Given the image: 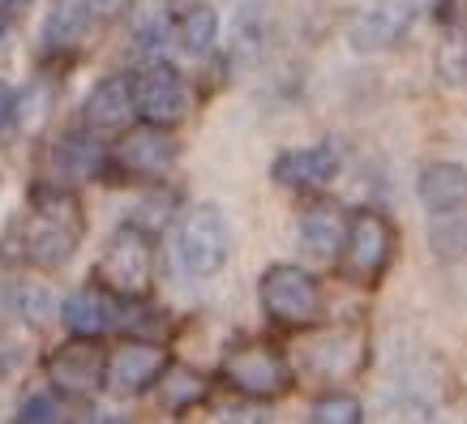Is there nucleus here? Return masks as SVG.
Here are the masks:
<instances>
[{
  "label": "nucleus",
  "mask_w": 467,
  "mask_h": 424,
  "mask_svg": "<svg viewBox=\"0 0 467 424\" xmlns=\"http://www.w3.org/2000/svg\"><path fill=\"white\" fill-rule=\"evenodd\" d=\"M90 5H95V9H99V17H103V14H112L116 5H120V0H90Z\"/></svg>",
  "instance_id": "c85d7f7f"
},
{
  "label": "nucleus",
  "mask_w": 467,
  "mask_h": 424,
  "mask_svg": "<svg viewBox=\"0 0 467 424\" xmlns=\"http://www.w3.org/2000/svg\"><path fill=\"white\" fill-rule=\"evenodd\" d=\"M163 365H168V352L155 339H125L116 352H108V382H103V390L116 398H138L155 386Z\"/></svg>",
  "instance_id": "9d476101"
},
{
  "label": "nucleus",
  "mask_w": 467,
  "mask_h": 424,
  "mask_svg": "<svg viewBox=\"0 0 467 424\" xmlns=\"http://www.w3.org/2000/svg\"><path fill=\"white\" fill-rule=\"evenodd\" d=\"M22 112H26V108H22V90H17L14 82H0V138L14 133Z\"/></svg>",
  "instance_id": "a878e982"
},
{
  "label": "nucleus",
  "mask_w": 467,
  "mask_h": 424,
  "mask_svg": "<svg viewBox=\"0 0 467 424\" xmlns=\"http://www.w3.org/2000/svg\"><path fill=\"white\" fill-rule=\"evenodd\" d=\"M403 30H408V9H399V5L386 0V5H378V9H368V14L356 17L352 30H348V39H352L356 52H382Z\"/></svg>",
  "instance_id": "6ab92c4d"
},
{
  "label": "nucleus",
  "mask_w": 467,
  "mask_h": 424,
  "mask_svg": "<svg viewBox=\"0 0 467 424\" xmlns=\"http://www.w3.org/2000/svg\"><path fill=\"white\" fill-rule=\"evenodd\" d=\"M438 73L446 86H467V26H446L438 43Z\"/></svg>",
  "instance_id": "5701e85b"
},
{
  "label": "nucleus",
  "mask_w": 467,
  "mask_h": 424,
  "mask_svg": "<svg viewBox=\"0 0 467 424\" xmlns=\"http://www.w3.org/2000/svg\"><path fill=\"white\" fill-rule=\"evenodd\" d=\"M17 424H57V420H69V398L43 386V390H26L17 398V411H14Z\"/></svg>",
  "instance_id": "4be33fe9"
},
{
  "label": "nucleus",
  "mask_w": 467,
  "mask_h": 424,
  "mask_svg": "<svg viewBox=\"0 0 467 424\" xmlns=\"http://www.w3.org/2000/svg\"><path fill=\"white\" fill-rule=\"evenodd\" d=\"M86 241V211L73 184L43 181L30 189L26 211L9 227V257L35 270H65Z\"/></svg>",
  "instance_id": "f257e3e1"
},
{
  "label": "nucleus",
  "mask_w": 467,
  "mask_h": 424,
  "mask_svg": "<svg viewBox=\"0 0 467 424\" xmlns=\"http://www.w3.org/2000/svg\"><path fill=\"white\" fill-rule=\"evenodd\" d=\"M416 193L429 214H454L467 202V171L459 163H429L416 181Z\"/></svg>",
  "instance_id": "dca6fc26"
},
{
  "label": "nucleus",
  "mask_w": 467,
  "mask_h": 424,
  "mask_svg": "<svg viewBox=\"0 0 467 424\" xmlns=\"http://www.w3.org/2000/svg\"><path fill=\"white\" fill-rule=\"evenodd\" d=\"M176 159H181V146L171 138V129L142 120V125H133V129H120V141L108 150L103 176L116 171L125 181H163L176 168Z\"/></svg>",
  "instance_id": "0eeeda50"
},
{
  "label": "nucleus",
  "mask_w": 467,
  "mask_h": 424,
  "mask_svg": "<svg viewBox=\"0 0 467 424\" xmlns=\"http://www.w3.org/2000/svg\"><path fill=\"white\" fill-rule=\"evenodd\" d=\"M348 214H343L339 202H317L300 214V241L305 249L317 257H335L343 249V236H348Z\"/></svg>",
  "instance_id": "f3484780"
},
{
  "label": "nucleus",
  "mask_w": 467,
  "mask_h": 424,
  "mask_svg": "<svg viewBox=\"0 0 467 424\" xmlns=\"http://www.w3.org/2000/svg\"><path fill=\"white\" fill-rule=\"evenodd\" d=\"M95 279L120 300L146 296L155 283V236L142 223H120L103 249Z\"/></svg>",
  "instance_id": "f03ea898"
},
{
  "label": "nucleus",
  "mask_w": 467,
  "mask_h": 424,
  "mask_svg": "<svg viewBox=\"0 0 467 424\" xmlns=\"http://www.w3.org/2000/svg\"><path fill=\"white\" fill-rule=\"evenodd\" d=\"M43 377L69 403L95 398L103 390V382H108V347L99 339L69 335L60 347H52V352L43 356Z\"/></svg>",
  "instance_id": "423d86ee"
},
{
  "label": "nucleus",
  "mask_w": 467,
  "mask_h": 424,
  "mask_svg": "<svg viewBox=\"0 0 467 424\" xmlns=\"http://www.w3.org/2000/svg\"><path fill=\"white\" fill-rule=\"evenodd\" d=\"M309 420L313 424H356V420H365V408L352 395H322L313 403Z\"/></svg>",
  "instance_id": "b1692460"
},
{
  "label": "nucleus",
  "mask_w": 467,
  "mask_h": 424,
  "mask_svg": "<svg viewBox=\"0 0 467 424\" xmlns=\"http://www.w3.org/2000/svg\"><path fill=\"white\" fill-rule=\"evenodd\" d=\"M129 86H133V108L142 120L150 125H168L176 129L193 108V95H189V82L184 73L168 60H150L142 69L129 73Z\"/></svg>",
  "instance_id": "6e6552de"
},
{
  "label": "nucleus",
  "mask_w": 467,
  "mask_h": 424,
  "mask_svg": "<svg viewBox=\"0 0 467 424\" xmlns=\"http://www.w3.org/2000/svg\"><path fill=\"white\" fill-rule=\"evenodd\" d=\"M395 227L390 219L378 211H360L348 223V236H343V274L352 283H378L390 266V257H395Z\"/></svg>",
  "instance_id": "1a4fd4ad"
},
{
  "label": "nucleus",
  "mask_w": 467,
  "mask_h": 424,
  "mask_svg": "<svg viewBox=\"0 0 467 424\" xmlns=\"http://www.w3.org/2000/svg\"><path fill=\"white\" fill-rule=\"evenodd\" d=\"M335 171H339V150L330 141H317V146L284 150L275 159L270 176H275V184H284L292 193H317V189H326L335 181Z\"/></svg>",
  "instance_id": "f8f14e48"
},
{
  "label": "nucleus",
  "mask_w": 467,
  "mask_h": 424,
  "mask_svg": "<svg viewBox=\"0 0 467 424\" xmlns=\"http://www.w3.org/2000/svg\"><path fill=\"white\" fill-rule=\"evenodd\" d=\"M214 39H219V14L211 5H189L176 14V26H171V43L181 47L184 57H211L214 52Z\"/></svg>",
  "instance_id": "412c9836"
},
{
  "label": "nucleus",
  "mask_w": 467,
  "mask_h": 424,
  "mask_svg": "<svg viewBox=\"0 0 467 424\" xmlns=\"http://www.w3.org/2000/svg\"><path fill=\"white\" fill-rule=\"evenodd\" d=\"M438 22L441 26H467V0H441Z\"/></svg>",
  "instance_id": "bb28decb"
},
{
  "label": "nucleus",
  "mask_w": 467,
  "mask_h": 424,
  "mask_svg": "<svg viewBox=\"0 0 467 424\" xmlns=\"http://www.w3.org/2000/svg\"><path fill=\"white\" fill-rule=\"evenodd\" d=\"M219 377L236 395L257 398V403H270V398L292 390V365L270 343H236V347H227L223 365H219Z\"/></svg>",
  "instance_id": "39448f33"
},
{
  "label": "nucleus",
  "mask_w": 467,
  "mask_h": 424,
  "mask_svg": "<svg viewBox=\"0 0 467 424\" xmlns=\"http://www.w3.org/2000/svg\"><path fill=\"white\" fill-rule=\"evenodd\" d=\"M103 168H108V150L99 146V133H90V129H65L47 150V171L57 184L103 176Z\"/></svg>",
  "instance_id": "ddd939ff"
},
{
  "label": "nucleus",
  "mask_w": 467,
  "mask_h": 424,
  "mask_svg": "<svg viewBox=\"0 0 467 424\" xmlns=\"http://www.w3.org/2000/svg\"><path fill=\"white\" fill-rule=\"evenodd\" d=\"M155 403L163 411H171V416H181V411L198 408L202 398H206V377L202 373H193L189 365H163V373L155 377Z\"/></svg>",
  "instance_id": "aec40b11"
},
{
  "label": "nucleus",
  "mask_w": 467,
  "mask_h": 424,
  "mask_svg": "<svg viewBox=\"0 0 467 424\" xmlns=\"http://www.w3.org/2000/svg\"><path fill=\"white\" fill-rule=\"evenodd\" d=\"M14 300H17V313H22L30 326H47V317L57 313L52 292H47V287H39V283H17Z\"/></svg>",
  "instance_id": "393cba45"
},
{
  "label": "nucleus",
  "mask_w": 467,
  "mask_h": 424,
  "mask_svg": "<svg viewBox=\"0 0 467 424\" xmlns=\"http://www.w3.org/2000/svg\"><path fill=\"white\" fill-rule=\"evenodd\" d=\"M257 300L275 326L287 330H305L322 317V287L309 270L292 266V262H275L257 283Z\"/></svg>",
  "instance_id": "20e7f679"
},
{
  "label": "nucleus",
  "mask_w": 467,
  "mask_h": 424,
  "mask_svg": "<svg viewBox=\"0 0 467 424\" xmlns=\"http://www.w3.org/2000/svg\"><path fill=\"white\" fill-rule=\"evenodd\" d=\"M227 257H232V223L219 206L202 202L176 227V262H181L184 274L211 279L227 266Z\"/></svg>",
  "instance_id": "7ed1b4c3"
},
{
  "label": "nucleus",
  "mask_w": 467,
  "mask_h": 424,
  "mask_svg": "<svg viewBox=\"0 0 467 424\" xmlns=\"http://www.w3.org/2000/svg\"><path fill=\"white\" fill-rule=\"evenodd\" d=\"M171 14H181V9H189V5H198V0H168Z\"/></svg>",
  "instance_id": "c756f323"
},
{
  "label": "nucleus",
  "mask_w": 467,
  "mask_h": 424,
  "mask_svg": "<svg viewBox=\"0 0 467 424\" xmlns=\"http://www.w3.org/2000/svg\"><path fill=\"white\" fill-rule=\"evenodd\" d=\"M138 116V108H133V86H129L125 73H116V78H103V82H95L90 90H86L82 99V129H90V133H120V129H129V120Z\"/></svg>",
  "instance_id": "2eb2a0df"
},
{
  "label": "nucleus",
  "mask_w": 467,
  "mask_h": 424,
  "mask_svg": "<svg viewBox=\"0 0 467 424\" xmlns=\"http://www.w3.org/2000/svg\"><path fill=\"white\" fill-rule=\"evenodd\" d=\"M116 313H120V296H112L99 279L82 283L78 292L65 296L60 305V322L69 335H82V339H103L108 330H116Z\"/></svg>",
  "instance_id": "4468645a"
},
{
  "label": "nucleus",
  "mask_w": 467,
  "mask_h": 424,
  "mask_svg": "<svg viewBox=\"0 0 467 424\" xmlns=\"http://www.w3.org/2000/svg\"><path fill=\"white\" fill-rule=\"evenodd\" d=\"M171 26H176V14H171L168 0H133L125 9L129 39L142 52H159L163 43H171Z\"/></svg>",
  "instance_id": "a211bd4d"
},
{
  "label": "nucleus",
  "mask_w": 467,
  "mask_h": 424,
  "mask_svg": "<svg viewBox=\"0 0 467 424\" xmlns=\"http://www.w3.org/2000/svg\"><path fill=\"white\" fill-rule=\"evenodd\" d=\"M99 26V9L90 0H52L43 14L39 47L47 60H69L86 47V39Z\"/></svg>",
  "instance_id": "9b49d317"
},
{
  "label": "nucleus",
  "mask_w": 467,
  "mask_h": 424,
  "mask_svg": "<svg viewBox=\"0 0 467 424\" xmlns=\"http://www.w3.org/2000/svg\"><path fill=\"white\" fill-rule=\"evenodd\" d=\"M14 368H17V347H14V343L0 339V382H5V377H9Z\"/></svg>",
  "instance_id": "cd10ccee"
}]
</instances>
